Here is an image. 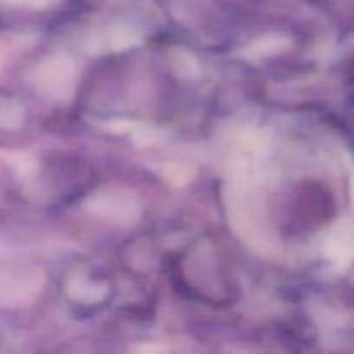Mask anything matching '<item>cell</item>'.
Wrapping results in <instances>:
<instances>
[{"mask_svg": "<svg viewBox=\"0 0 354 354\" xmlns=\"http://www.w3.org/2000/svg\"><path fill=\"white\" fill-rule=\"evenodd\" d=\"M75 68L68 57H50L38 71V85L50 95L64 99L73 86Z\"/></svg>", "mask_w": 354, "mask_h": 354, "instance_id": "6da1fadb", "label": "cell"}, {"mask_svg": "<svg viewBox=\"0 0 354 354\" xmlns=\"http://www.w3.org/2000/svg\"><path fill=\"white\" fill-rule=\"evenodd\" d=\"M92 209L106 218L118 221H131L137 218V199L124 190H109L102 192L92 201Z\"/></svg>", "mask_w": 354, "mask_h": 354, "instance_id": "7a4b0ae2", "label": "cell"}]
</instances>
